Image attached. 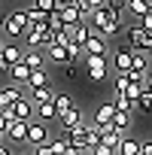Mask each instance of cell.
I'll list each match as a JSON object with an SVG mask.
<instances>
[{"instance_id": "obj_2", "label": "cell", "mask_w": 152, "mask_h": 155, "mask_svg": "<svg viewBox=\"0 0 152 155\" xmlns=\"http://www.w3.org/2000/svg\"><path fill=\"white\" fill-rule=\"evenodd\" d=\"M21 43H25L28 49H43V52H46V49L52 46V31H49L46 25H37V28H34V25H28V31H25Z\"/></svg>"}, {"instance_id": "obj_38", "label": "cell", "mask_w": 152, "mask_h": 155, "mask_svg": "<svg viewBox=\"0 0 152 155\" xmlns=\"http://www.w3.org/2000/svg\"><path fill=\"white\" fill-rule=\"evenodd\" d=\"M140 155H152V140H143L140 143Z\"/></svg>"}, {"instance_id": "obj_16", "label": "cell", "mask_w": 152, "mask_h": 155, "mask_svg": "<svg viewBox=\"0 0 152 155\" xmlns=\"http://www.w3.org/2000/svg\"><path fill=\"white\" fill-rule=\"evenodd\" d=\"M149 9H152V0H128V3H125V12H128V15H134L137 21H140Z\"/></svg>"}, {"instance_id": "obj_35", "label": "cell", "mask_w": 152, "mask_h": 155, "mask_svg": "<svg viewBox=\"0 0 152 155\" xmlns=\"http://www.w3.org/2000/svg\"><path fill=\"white\" fill-rule=\"evenodd\" d=\"M31 152H34V155H55V152H52V146H49V143H40V146H34V149H31Z\"/></svg>"}, {"instance_id": "obj_28", "label": "cell", "mask_w": 152, "mask_h": 155, "mask_svg": "<svg viewBox=\"0 0 152 155\" xmlns=\"http://www.w3.org/2000/svg\"><path fill=\"white\" fill-rule=\"evenodd\" d=\"M61 70H64V76H67L70 82H76V79H79V76H82V67L76 64V61H70V64H64Z\"/></svg>"}, {"instance_id": "obj_8", "label": "cell", "mask_w": 152, "mask_h": 155, "mask_svg": "<svg viewBox=\"0 0 152 155\" xmlns=\"http://www.w3.org/2000/svg\"><path fill=\"white\" fill-rule=\"evenodd\" d=\"M85 122V113L79 110V107H70L67 113H61L58 116V125H61V131H73L76 125H82Z\"/></svg>"}, {"instance_id": "obj_29", "label": "cell", "mask_w": 152, "mask_h": 155, "mask_svg": "<svg viewBox=\"0 0 152 155\" xmlns=\"http://www.w3.org/2000/svg\"><path fill=\"white\" fill-rule=\"evenodd\" d=\"M31 6L49 15V12H55V9H58V0H31Z\"/></svg>"}, {"instance_id": "obj_10", "label": "cell", "mask_w": 152, "mask_h": 155, "mask_svg": "<svg viewBox=\"0 0 152 155\" xmlns=\"http://www.w3.org/2000/svg\"><path fill=\"white\" fill-rule=\"evenodd\" d=\"M55 88L52 85H43V88H28V101L34 104V107H40V104H52L55 101Z\"/></svg>"}, {"instance_id": "obj_9", "label": "cell", "mask_w": 152, "mask_h": 155, "mask_svg": "<svg viewBox=\"0 0 152 155\" xmlns=\"http://www.w3.org/2000/svg\"><path fill=\"white\" fill-rule=\"evenodd\" d=\"M9 110H12V119H18V122H34V104L28 101V94L18 97Z\"/></svg>"}, {"instance_id": "obj_40", "label": "cell", "mask_w": 152, "mask_h": 155, "mask_svg": "<svg viewBox=\"0 0 152 155\" xmlns=\"http://www.w3.org/2000/svg\"><path fill=\"white\" fill-rule=\"evenodd\" d=\"M0 155H15V152H12V149H9L6 143H0Z\"/></svg>"}, {"instance_id": "obj_21", "label": "cell", "mask_w": 152, "mask_h": 155, "mask_svg": "<svg viewBox=\"0 0 152 155\" xmlns=\"http://www.w3.org/2000/svg\"><path fill=\"white\" fill-rule=\"evenodd\" d=\"M116 155H140V140H134V137H122V143L116 146Z\"/></svg>"}, {"instance_id": "obj_4", "label": "cell", "mask_w": 152, "mask_h": 155, "mask_svg": "<svg viewBox=\"0 0 152 155\" xmlns=\"http://www.w3.org/2000/svg\"><path fill=\"white\" fill-rule=\"evenodd\" d=\"M125 34H128V49H131V52H146V49H149V43H152V34H149V31H143L140 25H131Z\"/></svg>"}, {"instance_id": "obj_14", "label": "cell", "mask_w": 152, "mask_h": 155, "mask_svg": "<svg viewBox=\"0 0 152 155\" xmlns=\"http://www.w3.org/2000/svg\"><path fill=\"white\" fill-rule=\"evenodd\" d=\"M46 61L64 67V64H70V49H67V46H49V49H46Z\"/></svg>"}, {"instance_id": "obj_30", "label": "cell", "mask_w": 152, "mask_h": 155, "mask_svg": "<svg viewBox=\"0 0 152 155\" xmlns=\"http://www.w3.org/2000/svg\"><path fill=\"white\" fill-rule=\"evenodd\" d=\"M140 110H146V113H152V91H143V94H140V101H137V107H134V113H140Z\"/></svg>"}, {"instance_id": "obj_39", "label": "cell", "mask_w": 152, "mask_h": 155, "mask_svg": "<svg viewBox=\"0 0 152 155\" xmlns=\"http://www.w3.org/2000/svg\"><path fill=\"white\" fill-rule=\"evenodd\" d=\"M143 85H146V91H152V70L146 73V79H143Z\"/></svg>"}, {"instance_id": "obj_19", "label": "cell", "mask_w": 152, "mask_h": 155, "mask_svg": "<svg viewBox=\"0 0 152 155\" xmlns=\"http://www.w3.org/2000/svg\"><path fill=\"white\" fill-rule=\"evenodd\" d=\"M113 116H116V104L110 101V104H101V107H97V113H94L91 122H94V125H110Z\"/></svg>"}, {"instance_id": "obj_44", "label": "cell", "mask_w": 152, "mask_h": 155, "mask_svg": "<svg viewBox=\"0 0 152 155\" xmlns=\"http://www.w3.org/2000/svg\"><path fill=\"white\" fill-rule=\"evenodd\" d=\"M0 37H3V31H0Z\"/></svg>"}, {"instance_id": "obj_33", "label": "cell", "mask_w": 152, "mask_h": 155, "mask_svg": "<svg viewBox=\"0 0 152 155\" xmlns=\"http://www.w3.org/2000/svg\"><path fill=\"white\" fill-rule=\"evenodd\" d=\"M125 3H128V0H107V9H113V12H125Z\"/></svg>"}, {"instance_id": "obj_15", "label": "cell", "mask_w": 152, "mask_h": 155, "mask_svg": "<svg viewBox=\"0 0 152 155\" xmlns=\"http://www.w3.org/2000/svg\"><path fill=\"white\" fill-rule=\"evenodd\" d=\"M21 61H25L31 70H43V67H49V61H46V52H43V49H28Z\"/></svg>"}, {"instance_id": "obj_20", "label": "cell", "mask_w": 152, "mask_h": 155, "mask_svg": "<svg viewBox=\"0 0 152 155\" xmlns=\"http://www.w3.org/2000/svg\"><path fill=\"white\" fill-rule=\"evenodd\" d=\"M43 85H52L49 73H46V67H43V70H31V76H28L25 88H43Z\"/></svg>"}, {"instance_id": "obj_24", "label": "cell", "mask_w": 152, "mask_h": 155, "mask_svg": "<svg viewBox=\"0 0 152 155\" xmlns=\"http://www.w3.org/2000/svg\"><path fill=\"white\" fill-rule=\"evenodd\" d=\"M34 116H40V122H52V119H58V110H55V104H40V107H34Z\"/></svg>"}, {"instance_id": "obj_22", "label": "cell", "mask_w": 152, "mask_h": 155, "mask_svg": "<svg viewBox=\"0 0 152 155\" xmlns=\"http://www.w3.org/2000/svg\"><path fill=\"white\" fill-rule=\"evenodd\" d=\"M28 76H31V67H28L25 61L12 64V70H9V79H12L15 85H25V82H28Z\"/></svg>"}, {"instance_id": "obj_26", "label": "cell", "mask_w": 152, "mask_h": 155, "mask_svg": "<svg viewBox=\"0 0 152 155\" xmlns=\"http://www.w3.org/2000/svg\"><path fill=\"white\" fill-rule=\"evenodd\" d=\"M25 15H28V25H46V12H40V9H34V6H25Z\"/></svg>"}, {"instance_id": "obj_13", "label": "cell", "mask_w": 152, "mask_h": 155, "mask_svg": "<svg viewBox=\"0 0 152 155\" xmlns=\"http://www.w3.org/2000/svg\"><path fill=\"white\" fill-rule=\"evenodd\" d=\"M3 137H6L9 143H25V140H28V122H18V119H12Z\"/></svg>"}, {"instance_id": "obj_42", "label": "cell", "mask_w": 152, "mask_h": 155, "mask_svg": "<svg viewBox=\"0 0 152 155\" xmlns=\"http://www.w3.org/2000/svg\"><path fill=\"white\" fill-rule=\"evenodd\" d=\"M146 58H149V61H152V43H149V49H146Z\"/></svg>"}, {"instance_id": "obj_31", "label": "cell", "mask_w": 152, "mask_h": 155, "mask_svg": "<svg viewBox=\"0 0 152 155\" xmlns=\"http://www.w3.org/2000/svg\"><path fill=\"white\" fill-rule=\"evenodd\" d=\"M9 122H12V110H0V137L6 134V128H9Z\"/></svg>"}, {"instance_id": "obj_11", "label": "cell", "mask_w": 152, "mask_h": 155, "mask_svg": "<svg viewBox=\"0 0 152 155\" xmlns=\"http://www.w3.org/2000/svg\"><path fill=\"white\" fill-rule=\"evenodd\" d=\"M21 88H25V85H15V82H9L6 88H0V110H9L18 97H25Z\"/></svg>"}, {"instance_id": "obj_36", "label": "cell", "mask_w": 152, "mask_h": 155, "mask_svg": "<svg viewBox=\"0 0 152 155\" xmlns=\"http://www.w3.org/2000/svg\"><path fill=\"white\" fill-rule=\"evenodd\" d=\"M9 70H12V64H9L3 55H0V76H9Z\"/></svg>"}, {"instance_id": "obj_32", "label": "cell", "mask_w": 152, "mask_h": 155, "mask_svg": "<svg viewBox=\"0 0 152 155\" xmlns=\"http://www.w3.org/2000/svg\"><path fill=\"white\" fill-rule=\"evenodd\" d=\"M91 155H116V149H110V146H104V143H97L94 149H88Z\"/></svg>"}, {"instance_id": "obj_27", "label": "cell", "mask_w": 152, "mask_h": 155, "mask_svg": "<svg viewBox=\"0 0 152 155\" xmlns=\"http://www.w3.org/2000/svg\"><path fill=\"white\" fill-rule=\"evenodd\" d=\"M46 28H49L52 34H58V31H64V21H61V15H58V9L46 15Z\"/></svg>"}, {"instance_id": "obj_5", "label": "cell", "mask_w": 152, "mask_h": 155, "mask_svg": "<svg viewBox=\"0 0 152 155\" xmlns=\"http://www.w3.org/2000/svg\"><path fill=\"white\" fill-rule=\"evenodd\" d=\"M52 140V134H49V128H46V122H28V146L34 149V146H40V143H49Z\"/></svg>"}, {"instance_id": "obj_34", "label": "cell", "mask_w": 152, "mask_h": 155, "mask_svg": "<svg viewBox=\"0 0 152 155\" xmlns=\"http://www.w3.org/2000/svg\"><path fill=\"white\" fill-rule=\"evenodd\" d=\"M137 25H140L143 31H149V34H152V9H149V12H146V15H143V18H140Z\"/></svg>"}, {"instance_id": "obj_37", "label": "cell", "mask_w": 152, "mask_h": 155, "mask_svg": "<svg viewBox=\"0 0 152 155\" xmlns=\"http://www.w3.org/2000/svg\"><path fill=\"white\" fill-rule=\"evenodd\" d=\"M76 6H79V9L85 12V18L91 15V3H88V0H76Z\"/></svg>"}, {"instance_id": "obj_23", "label": "cell", "mask_w": 152, "mask_h": 155, "mask_svg": "<svg viewBox=\"0 0 152 155\" xmlns=\"http://www.w3.org/2000/svg\"><path fill=\"white\" fill-rule=\"evenodd\" d=\"M131 119H134V113H119V110H116V116H113V122H110V125H113L116 131L128 134V128H131Z\"/></svg>"}, {"instance_id": "obj_7", "label": "cell", "mask_w": 152, "mask_h": 155, "mask_svg": "<svg viewBox=\"0 0 152 155\" xmlns=\"http://www.w3.org/2000/svg\"><path fill=\"white\" fill-rule=\"evenodd\" d=\"M110 67H113L119 76H122V73H128V70L134 67V52H131V49H116V52H113V64H110Z\"/></svg>"}, {"instance_id": "obj_18", "label": "cell", "mask_w": 152, "mask_h": 155, "mask_svg": "<svg viewBox=\"0 0 152 155\" xmlns=\"http://www.w3.org/2000/svg\"><path fill=\"white\" fill-rule=\"evenodd\" d=\"M0 55H3L9 64H18V61L25 58V52H21V46H18L15 40H6V43H3V52H0Z\"/></svg>"}, {"instance_id": "obj_1", "label": "cell", "mask_w": 152, "mask_h": 155, "mask_svg": "<svg viewBox=\"0 0 152 155\" xmlns=\"http://www.w3.org/2000/svg\"><path fill=\"white\" fill-rule=\"evenodd\" d=\"M0 31H3L9 40H21L25 31H28V15H25V9H12V12H6L3 18H0Z\"/></svg>"}, {"instance_id": "obj_25", "label": "cell", "mask_w": 152, "mask_h": 155, "mask_svg": "<svg viewBox=\"0 0 152 155\" xmlns=\"http://www.w3.org/2000/svg\"><path fill=\"white\" fill-rule=\"evenodd\" d=\"M52 104H55L58 116H61V113H67L70 107H76V104H73V97H70V94H64V91H61V94H55V101H52Z\"/></svg>"}, {"instance_id": "obj_3", "label": "cell", "mask_w": 152, "mask_h": 155, "mask_svg": "<svg viewBox=\"0 0 152 155\" xmlns=\"http://www.w3.org/2000/svg\"><path fill=\"white\" fill-rule=\"evenodd\" d=\"M82 64H85V76H88L91 82H104V79H107L110 61H107L104 55H85V58H82Z\"/></svg>"}, {"instance_id": "obj_6", "label": "cell", "mask_w": 152, "mask_h": 155, "mask_svg": "<svg viewBox=\"0 0 152 155\" xmlns=\"http://www.w3.org/2000/svg\"><path fill=\"white\" fill-rule=\"evenodd\" d=\"M82 49H85V55H104V58H107V55H110V40H107L104 34L91 31V37L85 40V46H82Z\"/></svg>"}, {"instance_id": "obj_41", "label": "cell", "mask_w": 152, "mask_h": 155, "mask_svg": "<svg viewBox=\"0 0 152 155\" xmlns=\"http://www.w3.org/2000/svg\"><path fill=\"white\" fill-rule=\"evenodd\" d=\"M76 0H58V9H64V6H73Z\"/></svg>"}, {"instance_id": "obj_17", "label": "cell", "mask_w": 152, "mask_h": 155, "mask_svg": "<svg viewBox=\"0 0 152 155\" xmlns=\"http://www.w3.org/2000/svg\"><path fill=\"white\" fill-rule=\"evenodd\" d=\"M67 31H70V40H73L76 46H85V40L91 37V31H94V28H91L88 21H79L76 28H67Z\"/></svg>"}, {"instance_id": "obj_12", "label": "cell", "mask_w": 152, "mask_h": 155, "mask_svg": "<svg viewBox=\"0 0 152 155\" xmlns=\"http://www.w3.org/2000/svg\"><path fill=\"white\" fill-rule=\"evenodd\" d=\"M58 15H61V21H64V28H76L79 21H85V12L79 9V6H64V9H58Z\"/></svg>"}, {"instance_id": "obj_43", "label": "cell", "mask_w": 152, "mask_h": 155, "mask_svg": "<svg viewBox=\"0 0 152 155\" xmlns=\"http://www.w3.org/2000/svg\"><path fill=\"white\" fill-rule=\"evenodd\" d=\"M21 155H34V152H21Z\"/></svg>"}]
</instances>
